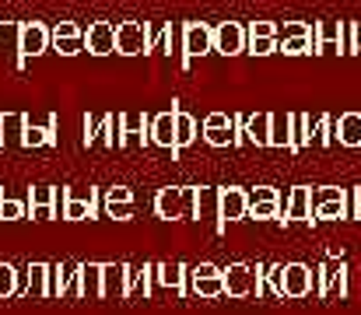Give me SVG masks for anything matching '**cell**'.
<instances>
[{"instance_id": "obj_1", "label": "cell", "mask_w": 361, "mask_h": 315, "mask_svg": "<svg viewBox=\"0 0 361 315\" xmlns=\"http://www.w3.org/2000/svg\"><path fill=\"white\" fill-rule=\"evenodd\" d=\"M270 280L277 298H309L316 291V270L305 263H274L270 266Z\"/></svg>"}, {"instance_id": "obj_2", "label": "cell", "mask_w": 361, "mask_h": 315, "mask_svg": "<svg viewBox=\"0 0 361 315\" xmlns=\"http://www.w3.org/2000/svg\"><path fill=\"white\" fill-rule=\"evenodd\" d=\"M154 214L161 221H197V186H165V190H158Z\"/></svg>"}, {"instance_id": "obj_3", "label": "cell", "mask_w": 361, "mask_h": 315, "mask_svg": "<svg viewBox=\"0 0 361 315\" xmlns=\"http://www.w3.org/2000/svg\"><path fill=\"white\" fill-rule=\"evenodd\" d=\"M214 53V25L207 21H186L179 28V67L190 70L197 56Z\"/></svg>"}, {"instance_id": "obj_4", "label": "cell", "mask_w": 361, "mask_h": 315, "mask_svg": "<svg viewBox=\"0 0 361 315\" xmlns=\"http://www.w3.org/2000/svg\"><path fill=\"white\" fill-rule=\"evenodd\" d=\"M312 217L316 221H351V190H341V186L312 190Z\"/></svg>"}, {"instance_id": "obj_5", "label": "cell", "mask_w": 361, "mask_h": 315, "mask_svg": "<svg viewBox=\"0 0 361 315\" xmlns=\"http://www.w3.org/2000/svg\"><path fill=\"white\" fill-rule=\"evenodd\" d=\"M99 207H102V193L95 186H88V190H67L63 221H92V217H99Z\"/></svg>"}, {"instance_id": "obj_6", "label": "cell", "mask_w": 361, "mask_h": 315, "mask_svg": "<svg viewBox=\"0 0 361 315\" xmlns=\"http://www.w3.org/2000/svg\"><path fill=\"white\" fill-rule=\"evenodd\" d=\"M49 46H53V28H46L42 21H21V63H18V70L32 56H42Z\"/></svg>"}, {"instance_id": "obj_7", "label": "cell", "mask_w": 361, "mask_h": 315, "mask_svg": "<svg viewBox=\"0 0 361 315\" xmlns=\"http://www.w3.org/2000/svg\"><path fill=\"white\" fill-rule=\"evenodd\" d=\"M228 298H256V266L252 263H228L221 270Z\"/></svg>"}, {"instance_id": "obj_8", "label": "cell", "mask_w": 361, "mask_h": 315, "mask_svg": "<svg viewBox=\"0 0 361 315\" xmlns=\"http://www.w3.org/2000/svg\"><path fill=\"white\" fill-rule=\"evenodd\" d=\"M245 42H249L245 25H239V21L214 25V53H221V56H242L245 53Z\"/></svg>"}, {"instance_id": "obj_9", "label": "cell", "mask_w": 361, "mask_h": 315, "mask_svg": "<svg viewBox=\"0 0 361 315\" xmlns=\"http://www.w3.org/2000/svg\"><path fill=\"white\" fill-rule=\"evenodd\" d=\"M116 53L120 56H147V21H123L116 25Z\"/></svg>"}, {"instance_id": "obj_10", "label": "cell", "mask_w": 361, "mask_h": 315, "mask_svg": "<svg viewBox=\"0 0 361 315\" xmlns=\"http://www.w3.org/2000/svg\"><path fill=\"white\" fill-rule=\"evenodd\" d=\"M158 295V263L126 270V298H154Z\"/></svg>"}, {"instance_id": "obj_11", "label": "cell", "mask_w": 361, "mask_h": 315, "mask_svg": "<svg viewBox=\"0 0 361 315\" xmlns=\"http://www.w3.org/2000/svg\"><path fill=\"white\" fill-rule=\"evenodd\" d=\"M245 210H249V190H239V186L221 190V214H218L214 231H218V235H225V228H228L232 221H242V217H245Z\"/></svg>"}, {"instance_id": "obj_12", "label": "cell", "mask_w": 361, "mask_h": 315, "mask_svg": "<svg viewBox=\"0 0 361 315\" xmlns=\"http://www.w3.org/2000/svg\"><path fill=\"white\" fill-rule=\"evenodd\" d=\"M204 140H207L211 147H239L232 116H228V112H211V116L204 119Z\"/></svg>"}, {"instance_id": "obj_13", "label": "cell", "mask_w": 361, "mask_h": 315, "mask_svg": "<svg viewBox=\"0 0 361 315\" xmlns=\"http://www.w3.org/2000/svg\"><path fill=\"white\" fill-rule=\"evenodd\" d=\"M316 224L312 217V190L309 186H295L288 190V207L281 214V224Z\"/></svg>"}, {"instance_id": "obj_14", "label": "cell", "mask_w": 361, "mask_h": 315, "mask_svg": "<svg viewBox=\"0 0 361 315\" xmlns=\"http://www.w3.org/2000/svg\"><path fill=\"white\" fill-rule=\"evenodd\" d=\"M53 49H56L60 56H78L81 49H88L85 28L74 25V21H56V25H53Z\"/></svg>"}, {"instance_id": "obj_15", "label": "cell", "mask_w": 361, "mask_h": 315, "mask_svg": "<svg viewBox=\"0 0 361 315\" xmlns=\"http://www.w3.org/2000/svg\"><path fill=\"white\" fill-rule=\"evenodd\" d=\"M78 273L81 263H53V277H49V298H78Z\"/></svg>"}, {"instance_id": "obj_16", "label": "cell", "mask_w": 361, "mask_h": 315, "mask_svg": "<svg viewBox=\"0 0 361 315\" xmlns=\"http://www.w3.org/2000/svg\"><path fill=\"white\" fill-rule=\"evenodd\" d=\"M158 291H172L176 298L190 295V266L186 263H158Z\"/></svg>"}, {"instance_id": "obj_17", "label": "cell", "mask_w": 361, "mask_h": 315, "mask_svg": "<svg viewBox=\"0 0 361 315\" xmlns=\"http://www.w3.org/2000/svg\"><path fill=\"white\" fill-rule=\"evenodd\" d=\"M123 147H144L151 144V119L144 112H120Z\"/></svg>"}, {"instance_id": "obj_18", "label": "cell", "mask_w": 361, "mask_h": 315, "mask_svg": "<svg viewBox=\"0 0 361 315\" xmlns=\"http://www.w3.org/2000/svg\"><path fill=\"white\" fill-rule=\"evenodd\" d=\"M344 28L348 21H334V18L316 21V35H312L316 53H344Z\"/></svg>"}, {"instance_id": "obj_19", "label": "cell", "mask_w": 361, "mask_h": 315, "mask_svg": "<svg viewBox=\"0 0 361 315\" xmlns=\"http://www.w3.org/2000/svg\"><path fill=\"white\" fill-rule=\"evenodd\" d=\"M85 42H88V53H92V56H109V53H116V25H109V21H92L88 32H85Z\"/></svg>"}, {"instance_id": "obj_20", "label": "cell", "mask_w": 361, "mask_h": 315, "mask_svg": "<svg viewBox=\"0 0 361 315\" xmlns=\"http://www.w3.org/2000/svg\"><path fill=\"white\" fill-rule=\"evenodd\" d=\"M25 126H28L25 112H0V147L4 151L25 147Z\"/></svg>"}, {"instance_id": "obj_21", "label": "cell", "mask_w": 361, "mask_h": 315, "mask_svg": "<svg viewBox=\"0 0 361 315\" xmlns=\"http://www.w3.org/2000/svg\"><path fill=\"white\" fill-rule=\"evenodd\" d=\"M176 105L179 102H172V109L151 116V144L154 147H169L172 158H176Z\"/></svg>"}, {"instance_id": "obj_22", "label": "cell", "mask_w": 361, "mask_h": 315, "mask_svg": "<svg viewBox=\"0 0 361 315\" xmlns=\"http://www.w3.org/2000/svg\"><path fill=\"white\" fill-rule=\"evenodd\" d=\"M316 130H319V119H312L305 112H291V154H302L305 147H312Z\"/></svg>"}, {"instance_id": "obj_23", "label": "cell", "mask_w": 361, "mask_h": 315, "mask_svg": "<svg viewBox=\"0 0 361 315\" xmlns=\"http://www.w3.org/2000/svg\"><path fill=\"white\" fill-rule=\"evenodd\" d=\"M109 133H113V116L109 112H92L85 116V147H95V144H106L109 147Z\"/></svg>"}, {"instance_id": "obj_24", "label": "cell", "mask_w": 361, "mask_h": 315, "mask_svg": "<svg viewBox=\"0 0 361 315\" xmlns=\"http://www.w3.org/2000/svg\"><path fill=\"white\" fill-rule=\"evenodd\" d=\"M78 298H85V302L102 298V263H81V273H78Z\"/></svg>"}, {"instance_id": "obj_25", "label": "cell", "mask_w": 361, "mask_h": 315, "mask_svg": "<svg viewBox=\"0 0 361 315\" xmlns=\"http://www.w3.org/2000/svg\"><path fill=\"white\" fill-rule=\"evenodd\" d=\"M130 263H102V298H126Z\"/></svg>"}, {"instance_id": "obj_26", "label": "cell", "mask_w": 361, "mask_h": 315, "mask_svg": "<svg viewBox=\"0 0 361 315\" xmlns=\"http://www.w3.org/2000/svg\"><path fill=\"white\" fill-rule=\"evenodd\" d=\"M190 295H197V298H221L225 295L221 270H214V273H193L190 270Z\"/></svg>"}, {"instance_id": "obj_27", "label": "cell", "mask_w": 361, "mask_h": 315, "mask_svg": "<svg viewBox=\"0 0 361 315\" xmlns=\"http://www.w3.org/2000/svg\"><path fill=\"white\" fill-rule=\"evenodd\" d=\"M49 144H56V116H46V123H32V116H28L25 147H49Z\"/></svg>"}, {"instance_id": "obj_28", "label": "cell", "mask_w": 361, "mask_h": 315, "mask_svg": "<svg viewBox=\"0 0 361 315\" xmlns=\"http://www.w3.org/2000/svg\"><path fill=\"white\" fill-rule=\"evenodd\" d=\"M0 56L21 63V21H0Z\"/></svg>"}, {"instance_id": "obj_29", "label": "cell", "mask_w": 361, "mask_h": 315, "mask_svg": "<svg viewBox=\"0 0 361 315\" xmlns=\"http://www.w3.org/2000/svg\"><path fill=\"white\" fill-rule=\"evenodd\" d=\"M221 214V190L214 186H197V221H214Z\"/></svg>"}, {"instance_id": "obj_30", "label": "cell", "mask_w": 361, "mask_h": 315, "mask_svg": "<svg viewBox=\"0 0 361 315\" xmlns=\"http://www.w3.org/2000/svg\"><path fill=\"white\" fill-rule=\"evenodd\" d=\"M270 119L274 112H252L245 119V140L256 147H270Z\"/></svg>"}, {"instance_id": "obj_31", "label": "cell", "mask_w": 361, "mask_h": 315, "mask_svg": "<svg viewBox=\"0 0 361 315\" xmlns=\"http://www.w3.org/2000/svg\"><path fill=\"white\" fill-rule=\"evenodd\" d=\"M28 298H49V277L53 263H28Z\"/></svg>"}, {"instance_id": "obj_32", "label": "cell", "mask_w": 361, "mask_h": 315, "mask_svg": "<svg viewBox=\"0 0 361 315\" xmlns=\"http://www.w3.org/2000/svg\"><path fill=\"white\" fill-rule=\"evenodd\" d=\"M197 130H200V126H197V119L176 105V158H179V154L197 140Z\"/></svg>"}, {"instance_id": "obj_33", "label": "cell", "mask_w": 361, "mask_h": 315, "mask_svg": "<svg viewBox=\"0 0 361 315\" xmlns=\"http://www.w3.org/2000/svg\"><path fill=\"white\" fill-rule=\"evenodd\" d=\"M337 144L341 147H361V112H344L337 119Z\"/></svg>"}, {"instance_id": "obj_34", "label": "cell", "mask_w": 361, "mask_h": 315, "mask_svg": "<svg viewBox=\"0 0 361 315\" xmlns=\"http://www.w3.org/2000/svg\"><path fill=\"white\" fill-rule=\"evenodd\" d=\"M147 53H172V25L147 21Z\"/></svg>"}, {"instance_id": "obj_35", "label": "cell", "mask_w": 361, "mask_h": 315, "mask_svg": "<svg viewBox=\"0 0 361 315\" xmlns=\"http://www.w3.org/2000/svg\"><path fill=\"white\" fill-rule=\"evenodd\" d=\"M270 147L291 151V112H274V119H270Z\"/></svg>"}, {"instance_id": "obj_36", "label": "cell", "mask_w": 361, "mask_h": 315, "mask_svg": "<svg viewBox=\"0 0 361 315\" xmlns=\"http://www.w3.org/2000/svg\"><path fill=\"white\" fill-rule=\"evenodd\" d=\"M337 263H341V259H330V256H326V259L316 266V298H319V302H330V288H334Z\"/></svg>"}, {"instance_id": "obj_37", "label": "cell", "mask_w": 361, "mask_h": 315, "mask_svg": "<svg viewBox=\"0 0 361 315\" xmlns=\"http://www.w3.org/2000/svg\"><path fill=\"white\" fill-rule=\"evenodd\" d=\"M18 288H21V270L14 263H0V302L18 298Z\"/></svg>"}, {"instance_id": "obj_38", "label": "cell", "mask_w": 361, "mask_h": 315, "mask_svg": "<svg viewBox=\"0 0 361 315\" xmlns=\"http://www.w3.org/2000/svg\"><path fill=\"white\" fill-rule=\"evenodd\" d=\"M245 217H256V221H281V197L277 200H252Z\"/></svg>"}, {"instance_id": "obj_39", "label": "cell", "mask_w": 361, "mask_h": 315, "mask_svg": "<svg viewBox=\"0 0 361 315\" xmlns=\"http://www.w3.org/2000/svg\"><path fill=\"white\" fill-rule=\"evenodd\" d=\"M330 298H341V302H348V298H351V270H348V263H344V259L337 263V273H334Z\"/></svg>"}, {"instance_id": "obj_40", "label": "cell", "mask_w": 361, "mask_h": 315, "mask_svg": "<svg viewBox=\"0 0 361 315\" xmlns=\"http://www.w3.org/2000/svg\"><path fill=\"white\" fill-rule=\"evenodd\" d=\"M281 49V39L277 35H259V39H249L245 42V53L249 56H270V53H277Z\"/></svg>"}, {"instance_id": "obj_41", "label": "cell", "mask_w": 361, "mask_h": 315, "mask_svg": "<svg viewBox=\"0 0 361 315\" xmlns=\"http://www.w3.org/2000/svg\"><path fill=\"white\" fill-rule=\"evenodd\" d=\"M302 35H316V25H309V21H284L277 28V39L281 42L284 39H302Z\"/></svg>"}, {"instance_id": "obj_42", "label": "cell", "mask_w": 361, "mask_h": 315, "mask_svg": "<svg viewBox=\"0 0 361 315\" xmlns=\"http://www.w3.org/2000/svg\"><path fill=\"white\" fill-rule=\"evenodd\" d=\"M281 53H284V56H305V53H316V42H312V35L284 39V42H281Z\"/></svg>"}, {"instance_id": "obj_43", "label": "cell", "mask_w": 361, "mask_h": 315, "mask_svg": "<svg viewBox=\"0 0 361 315\" xmlns=\"http://www.w3.org/2000/svg\"><path fill=\"white\" fill-rule=\"evenodd\" d=\"M316 144H319V147H334V144H337V119H334V116H319Z\"/></svg>"}, {"instance_id": "obj_44", "label": "cell", "mask_w": 361, "mask_h": 315, "mask_svg": "<svg viewBox=\"0 0 361 315\" xmlns=\"http://www.w3.org/2000/svg\"><path fill=\"white\" fill-rule=\"evenodd\" d=\"M53 204H56V186H32V190H28V210L53 207Z\"/></svg>"}, {"instance_id": "obj_45", "label": "cell", "mask_w": 361, "mask_h": 315, "mask_svg": "<svg viewBox=\"0 0 361 315\" xmlns=\"http://www.w3.org/2000/svg\"><path fill=\"white\" fill-rule=\"evenodd\" d=\"M344 53L348 56H358L361 53V21H348V28H344Z\"/></svg>"}, {"instance_id": "obj_46", "label": "cell", "mask_w": 361, "mask_h": 315, "mask_svg": "<svg viewBox=\"0 0 361 315\" xmlns=\"http://www.w3.org/2000/svg\"><path fill=\"white\" fill-rule=\"evenodd\" d=\"M28 214V207L21 200H11V197H0V221H21Z\"/></svg>"}, {"instance_id": "obj_47", "label": "cell", "mask_w": 361, "mask_h": 315, "mask_svg": "<svg viewBox=\"0 0 361 315\" xmlns=\"http://www.w3.org/2000/svg\"><path fill=\"white\" fill-rule=\"evenodd\" d=\"M102 207L109 217H116V221H130L133 217V200H102Z\"/></svg>"}, {"instance_id": "obj_48", "label": "cell", "mask_w": 361, "mask_h": 315, "mask_svg": "<svg viewBox=\"0 0 361 315\" xmlns=\"http://www.w3.org/2000/svg\"><path fill=\"white\" fill-rule=\"evenodd\" d=\"M245 32H249V39H259V35H277V25H274V21H249V25H245Z\"/></svg>"}, {"instance_id": "obj_49", "label": "cell", "mask_w": 361, "mask_h": 315, "mask_svg": "<svg viewBox=\"0 0 361 315\" xmlns=\"http://www.w3.org/2000/svg\"><path fill=\"white\" fill-rule=\"evenodd\" d=\"M281 193L274 190V186H256V190H249V204L252 200H277Z\"/></svg>"}, {"instance_id": "obj_50", "label": "cell", "mask_w": 361, "mask_h": 315, "mask_svg": "<svg viewBox=\"0 0 361 315\" xmlns=\"http://www.w3.org/2000/svg\"><path fill=\"white\" fill-rule=\"evenodd\" d=\"M102 200H133V190L130 186H113V190H106Z\"/></svg>"}, {"instance_id": "obj_51", "label": "cell", "mask_w": 361, "mask_h": 315, "mask_svg": "<svg viewBox=\"0 0 361 315\" xmlns=\"http://www.w3.org/2000/svg\"><path fill=\"white\" fill-rule=\"evenodd\" d=\"M351 221H361V186L351 190Z\"/></svg>"}, {"instance_id": "obj_52", "label": "cell", "mask_w": 361, "mask_h": 315, "mask_svg": "<svg viewBox=\"0 0 361 315\" xmlns=\"http://www.w3.org/2000/svg\"><path fill=\"white\" fill-rule=\"evenodd\" d=\"M326 256H330V259H344V245H330Z\"/></svg>"}]
</instances>
